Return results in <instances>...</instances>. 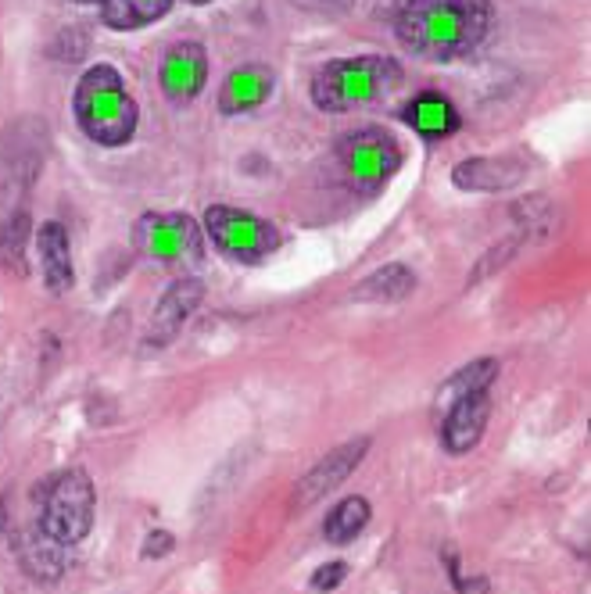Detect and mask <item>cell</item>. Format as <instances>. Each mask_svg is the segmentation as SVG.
Listing matches in <instances>:
<instances>
[{
  "label": "cell",
  "instance_id": "obj_1",
  "mask_svg": "<svg viewBox=\"0 0 591 594\" xmlns=\"http://www.w3.org/2000/svg\"><path fill=\"white\" fill-rule=\"evenodd\" d=\"M491 22L488 0H409L398 15V40L420 58L452 61L477 51Z\"/></svg>",
  "mask_w": 591,
  "mask_h": 594
},
{
  "label": "cell",
  "instance_id": "obj_2",
  "mask_svg": "<svg viewBox=\"0 0 591 594\" xmlns=\"http://www.w3.org/2000/svg\"><path fill=\"white\" fill-rule=\"evenodd\" d=\"M76 119L101 147H122L137 129V104L112 65H94L76 86Z\"/></svg>",
  "mask_w": 591,
  "mask_h": 594
},
{
  "label": "cell",
  "instance_id": "obj_3",
  "mask_svg": "<svg viewBox=\"0 0 591 594\" xmlns=\"http://www.w3.org/2000/svg\"><path fill=\"white\" fill-rule=\"evenodd\" d=\"M402 79L398 61L366 54V58H337L323 65L312 79V101L323 111H352L391 94Z\"/></svg>",
  "mask_w": 591,
  "mask_h": 594
},
{
  "label": "cell",
  "instance_id": "obj_4",
  "mask_svg": "<svg viewBox=\"0 0 591 594\" xmlns=\"http://www.w3.org/2000/svg\"><path fill=\"white\" fill-rule=\"evenodd\" d=\"M40 527L58 544L72 548L94 527V484L83 469H65L40 491Z\"/></svg>",
  "mask_w": 591,
  "mask_h": 594
},
{
  "label": "cell",
  "instance_id": "obj_5",
  "mask_svg": "<svg viewBox=\"0 0 591 594\" xmlns=\"http://www.w3.org/2000/svg\"><path fill=\"white\" fill-rule=\"evenodd\" d=\"M205 233L226 258L244 265L262 262L280 247L276 226L251 212H240V208H226V204H212L205 212Z\"/></svg>",
  "mask_w": 591,
  "mask_h": 594
},
{
  "label": "cell",
  "instance_id": "obj_6",
  "mask_svg": "<svg viewBox=\"0 0 591 594\" xmlns=\"http://www.w3.org/2000/svg\"><path fill=\"white\" fill-rule=\"evenodd\" d=\"M341 165L344 176L355 183V190H377L398 172L402 151L384 129H359V133L341 140Z\"/></svg>",
  "mask_w": 591,
  "mask_h": 594
},
{
  "label": "cell",
  "instance_id": "obj_7",
  "mask_svg": "<svg viewBox=\"0 0 591 594\" xmlns=\"http://www.w3.org/2000/svg\"><path fill=\"white\" fill-rule=\"evenodd\" d=\"M137 244L162 265H194L205 255L201 230L190 215H144L137 222Z\"/></svg>",
  "mask_w": 591,
  "mask_h": 594
},
{
  "label": "cell",
  "instance_id": "obj_8",
  "mask_svg": "<svg viewBox=\"0 0 591 594\" xmlns=\"http://www.w3.org/2000/svg\"><path fill=\"white\" fill-rule=\"evenodd\" d=\"M366 451H369V437H355V441L341 444V448H334L330 455H323L309 473L301 476V484L294 487V505H298V509H309L323 494L337 491V487L359 469V462L366 459Z\"/></svg>",
  "mask_w": 591,
  "mask_h": 594
},
{
  "label": "cell",
  "instance_id": "obj_9",
  "mask_svg": "<svg viewBox=\"0 0 591 594\" xmlns=\"http://www.w3.org/2000/svg\"><path fill=\"white\" fill-rule=\"evenodd\" d=\"M201 297H205L201 280L172 283L169 294L158 301L155 315H151V326H147V333H144V351H162L165 344H172V340H176V333L187 326L190 315L197 312Z\"/></svg>",
  "mask_w": 591,
  "mask_h": 594
},
{
  "label": "cell",
  "instance_id": "obj_10",
  "mask_svg": "<svg viewBox=\"0 0 591 594\" xmlns=\"http://www.w3.org/2000/svg\"><path fill=\"white\" fill-rule=\"evenodd\" d=\"M445 423H441V444H445L452 455H466L480 444L484 437V426L491 416V391H473L466 398H459L455 405H448Z\"/></svg>",
  "mask_w": 591,
  "mask_h": 594
},
{
  "label": "cell",
  "instance_id": "obj_11",
  "mask_svg": "<svg viewBox=\"0 0 591 594\" xmlns=\"http://www.w3.org/2000/svg\"><path fill=\"white\" fill-rule=\"evenodd\" d=\"M208 54L201 43H176L162 61V90L169 101L187 104L205 90Z\"/></svg>",
  "mask_w": 591,
  "mask_h": 594
},
{
  "label": "cell",
  "instance_id": "obj_12",
  "mask_svg": "<svg viewBox=\"0 0 591 594\" xmlns=\"http://www.w3.org/2000/svg\"><path fill=\"white\" fill-rule=\"evenodd\" d=\"M18 562H22V569H26L33 580H43V584H58L61 577H65V566H69V548L65 544H58L51 534H43V527L36 523V527L22 530L18 534Z\"/></svg>",
  "mask_w": 591,
  "mask_h": 594
},
{
  "label": "cell",
  "instance_id": "obj_13",
  "mask_svg": "<svg viewBox=\"0 0 591 594\" xmlns=\"http://www.w3.org/2000/svg\"><path fill=\"white\" fill-rule=\"evenodd\" d=\"M527 176V162L516 154H502V158H473V162L455 165L452 179L463 190H509Z\"/></svg>",
  "mask_w": 591,
  "mask_h": 594
},
{
  "label": "cell",
  "instance_id": "obj_14",
  "mask_svg": "<svg viewBox=\"0 0 591 594\" xmlns=\"http://www.w3.org/2000/svg\"><path fill=\"white\" fill-rule=\"evenodd\" d=\"M36 251H40V272L47 290L65 294L72 287V247L69 233L61 222H43L36 233Z\"/></svg>",
  "mask_w": 591,
  "mask_h": 594
},
{
  "label": "cell",
  "instance_id": "obj_15",
  "mask_svg": "<svg viewBox=\"0 0 591 594\" xmlns=\"http://www.w3.org/2000/svg\"><path fill=\"white\" fill-rule=\"evenodd\" d=\"M269 90H273V72L262 65H244L237 72H230V79L223 83V97H219V108L226 115H240V111H251L266 101Z\"/></svg>",
  "mask_w": 591,
  "mask_h": 594
},
{
  "label": "cell",
  "instance_id": "obj_16",
  "mask_svg": "<svg viewBox=\"0 0 591 594\" xmlns=\"http://www.w3.org/2000/svg\"><path fill=\"white\" fill-rule=\"evenodd\" d=\"M412 290H416V272H412L409 265L394 262V265L377 269L373 276H366V280L355 287L352 301H362V305H387V301L409 297Z\"/></svg>",
  "mask_w": 591,
  "mask_h": 594
},
{
  "label": "cell",
  "instance_id": "obj_17",
  "mask_svg": "<svg viewBox=\"0 0 591 594\" xmlns=\"http://www.w3.org/2000/svg\"><path fill=\"white\" fill-rule=\"evenodd\" d=\"M405 122L423 136H448L459 126V111L441 94H420L405 108Z\"/></svg>",
  "mask_w": 591,
  "mask_h": 594
},
{
  "label": "cell",
  "instance_id": "obj_18",
  "mask_svg": "<svg viewBox=\"0 0 591 594\" xmlns=\"http://www.w3.org/2000/svg\"><path fill=\"white\" fill-rule=\"evenodd\" d=\"M40 154L36 151V140L29 144H18V129L11 133V154L0 147V190H8L11 197L18 190H26L33 183L36 169H40Z\"/></svg>",
  "mask_w": 591,
  "mask_h": 594
},
{
  "label": "cell",
  "instance_id": "obj_19",
  "mask_svg": "<svg viewBox=\"0 0 591 594\" xmlns=\"http://www.w3.org/2000/svg\"><path fill=\"white\" fill-rule=\"evenodd\" d=\"M369 516H373V509H369V501L359 498V494H348L344 501H337L334 512L326 516L323 523V537L330 544H352L355 537L362 534V530L369 527Z\"/></svg>",
  "mask_w": 591,
  "mask_h": 594
},
{
  "label": "cell",
  "instance_id": "obj_20",
  "mask_svg": "<svg viewBox=\"0 0 591 594\" xmlns=\"http://www.w3.org/2000/svg\"><path fill=\"white\" fill-rule=\"evenodd\" d=\"M495 376H498L495 358H477V362H470L466 369H459L441 391H437V412H445L448 405H455V401L466 398V394H473V391H491Z\"/></svg>",
  "mask_w": 591,
  "mask_h": 594
},
{
  "label": "cell",
  "instance_id": "obj_21",
  "mask_svg": "<svg viewBox=\"0 0 591 594\" xmlns=\"http://www.w3.org/2000/svg\"><path fill=\"white\" fill-rule=\"evenodd\" d=\"M104 22L112 29H140L151 26L165 11L172 8V0H101Z\"/></svg>",
  "mask_w": 591,
  "mask_h": 594
},
{
  "label": "cell",
  "instance_id": "obj_22",
  "mask_svg": "<svg viewBox=\"0 0 591 594\" xmlns=\"http://www.w3.org/2000/svg\"><path fill=\"white\" fill-rule=\"evenodd\" d=\"M26 240H29V219L26 212H15L4 226H0V265H15L22 272V258H26Z\"/></svg>",
  "mask_w": 591,
  "mask_h": 594
},
{
  "label": "cell",
  "instance_id": "obj_23",
  "mask_svg": "<svg viewBox=\"0 0 591 594\" xmlns=\"http://www.w3.org/2000/svg\"><path fill=\"white\" fill-rule=\"evenodd\" d=\"M344 577H348V562H326V566H319L316 573H312V591H334V587L344 584Z\"/></svg>",
  "mask_w": 591,
  "mask_h": 594
},
{
  "label": "cell",
  "instance_id": "obj_24",
  "mask_svg": "<svg viewBox=\"0 0 591 594\" xmlns=\"http://www.w3.org/2000/svg\"><path fill=\"white\" fill-rule=\"evenodd\" d=\"M445 566H448V577H452V587H455L459 594H488V580H484V577L466 580L463 573H459V559H455L452 548L445 552Z\"/></svg>",
  "mask_w": 591,
  "mask_h": 594
},
{
  "label": "cell",
  "instance_id": "obj_25",
  "mask_svg": "<svg viewBox=\"0 0 591 594\" xmlns=\"http://www.w3.org/2000/svg\"><path fill=\"white\" fill-rule=\"evenodd\" d=\"M176 548V537L169 534V530H155V534L144 537V559H165V555Z\"/></svg>",
  "mask_w": 591,
  "mask_h": 594
},
{
  "label": "cell",
  "instance_id": "obj_26",
  "mask_svg": "<svg viewBox=\"0 0 591 594\" xmlns=\"http://www.w3.org/2000/svg\"><path fill=\"white\" fill-rule=\"evenodd\" d=\"M76 4H101V0H76Z\"/></svg>",
  "mask_w": 591,
  "mask_h": 594
},
{
  "label": "cell",
  "instance_id": "obj_27",
  "mask_svg": "<svg viewBox=\"0 0 591 594\" xmlns=\"http://www.w3.org/2000/svg\"><path fill=\"white\" fill-rule=\"evenodd\" d=\"M187 4H212V0H187Z\"/></svg>",
  "mask_w": 591,
  "mask_h": 594
}]
</instances>
